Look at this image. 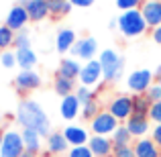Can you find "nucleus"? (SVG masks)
<instances>
[{"label":"nucleus","instance_id":"nucleus-38","mask_svg":"<svg viewBox=\"0 0 161 157\" xmlns=\"http://www.w3.org/2000/svg\"><path fill=\"white\" fill-rule=\"evenodd\" d=\"M151 139L155 141V145L161 149V122L159 125H153V129H151V135H149Z\"/></svg>","mask_w":161,"mask_h":157},{"label":"nucleus","instance_id":"nucleus-24","mask_svg":"<svg viewBox=\"0 0 161 157\" xmlns=\"http://www.w3.org/2000/svg\"><path fill=\"white\" fill-rule=\"evenodd\" d=\"M53 90L57 92L61 98H65V96H69V94H75V82L74 80H67V78H61V76H55Z\"/></svg>","mask_w":161,"mask_h":157},{"label":"nucleus","instance_id":"nucleus-46","mask_svg":"<svg viewBox=\"0 0 161 157\" xmlns=\"http://www.w3.org/2000/svg\"><path fill=\"white\" fill-rule=\"evenodd\" d=\"M19 4H27V0H19Z\"/></svg>","mask_w":161,"mask_h":157},{"label":"nucleus","instance_id":"nucleus-16","mask_svg":"<svg viewBox=\"0 0 161 157\" xmlns=\"http://www.w3.org/2000/svg\"><path fill=\"white\" fill-rule=\"evenodd\" d=\"M88 147H90L92 155L94 157H112L114 145L110 137H100V135H92L90 141H88Z\"/></svg>","mask_w":161,"mask_h":157},{"label":"nucleus","instance_id":"nucleus-42","mask_svg":"<svg viewBox=\"0 0 161 157\" xmlns=\"http://www.w3.org/2000/svg\"><path fill=\"white\" fill-rule=\"evenodd\" d=\"M20 157H37V155H35V153H31V151H25V153L20 155Z\"/></svg>","mask_w":161,"mask_h":157},{"label":"nucleus","instance_id":"nucleus-35","mask_svg":"<svg viewBox=\"0 0 161 157\" xmlns=\"http://www.w3.org/2000/svg\"><path fill=\"white\" fill-rule=\"evenodd\" d=\"M149 121L153 122V125H159V122H161V100H159V102H153V104H151Z\"/></svg>","mask_w":161,"mask_h":157},{"label":"nucleus","instance_id":"nucleus-15","mask_svg":"<svg viewBox=\"0 0 161 157\" xmlns=\"http://www.w3.org/2000/svg\"><path fill=\"white\" fill-rule=\"evenodd\" d=\"M45 149L51 155H67L69 143H67L65 135H63L61 131H51V135L45 137Z\"/></svg>","mask_w":161,"mask_h":157},{"label":"nucleus","instance_id":"nucleus-33","mask_svg":"<svg viewBox=\"0 0 161 157\" xmlns=\"http://www.w3.org/2000/svg\"><path fill=\"white\" fill-rule=\"evenodd\" d=\"M0 63H2V67H6V70H10V67L16 65V53L14 51H2L0 55Z\"/></svg>","mask_w":161,"mask_h":157},{"label":"nucleus","instance_id":"nucleus-43","mask_svg":"<svg viewBox=\"0 0 161 157\" xmlns=\"http://www.w3.org/2000/svg\"><path fill=\"white\" fill-rule=\"evenodd\" d=\"M155 76H157V80H159V82H161V65L157 67V71H155Z\"/></svg>","mask_w":161,"mask_h":157},{"label":"nucleus","instance_id":"nucleus-41","mask_svg":"<svg viewBox=\"0 0 161 157\" xmlns=\"http://www.w3.org/2000/svg\"><path fill=\"white\" fill-rule=\"evenodd\" d=\"M108 27H110V29H118V19H112V20L108 23Z\"/></svg>","mask_w":161,"mask_h":157},{"label":"nucleus","instance_id":"nucleus-5","mask_svg":"<svg viewBox=\"0 0 161 157\" xmlns=\"http://www.w3.org/2000/svg\"><path fill=\"white\" fill-rule=\"evenodd\" d=\"M153 82H155V74L151 70H135V71H130L129 78H126V86H129V90L133 92L135 96L147 94V90L153 86Z\"/></svg>","mask_w":161,"mask_h":157},{"label":"nucleus","instance_id":"nucleus-22","mask_svg":"<svg viewBox=\"0 0 161 157\" xmlns=\"http://www.w3.org/2000/svg\"><path fill=\"white\" fill-rule=\"evenodd\" d=\"M20 135H23L25 151H31V153L37 155L41 149H43V137H41L39 133H35V131H31V129H23Z\"/></svg>","mask_w":161,"mask_h":157},{"label":"nucleus","instance_id":"nucleus-26","mask_svg":"<svg viewBox=\"0 0 161 157\" xmlns=\"http://www.w3.org/2000/svg\"><path fill=\"white\" fill-rule=\"evenodd\" d=\"M151 104H153V102L147 98V94L133 96V114H143V116H149Z\"/></svg>","mask_w":161,"mask_h":157},{"label":"nucleus","instance_id":"nucleus-19","mask_svg":"<svg viewBox=\"0 0 161 157\" xmlns=\"http://www.w3.org/2000/svg\"><path fill=\"white\" fill-rule=\"evenodd\" d=\"M25 8H27L29 19H31L33 23H39V20L47 19V14H51V12H49L47 0H27Z\"/></svg>","mask_w":161,"mask_h":157},{"label":"nucleus","instance_id":"nucleus-40","mask_svg":"<svg viewBox=\"0 0 161 157\" xmlns=\"http://www.w3.org/2000/svg\"><path fill=\"white\" fill-rule=\"evenodd\" d=\"M151 37H153V41H155L157 45H161V27L151 29Z\"/></svg>","mask_w":161,"mask_h":157},{"label":"nucleus","instance_id":"nucleus-1","mask_svg":"<svg viewBox=\"0 0 161 157\" xmlns=\"http://www.w3.org/2000/svg\"><path fill=\"white\" fill-rule=\"evenodd\" d=\"M16 122L23 129H31L35 133H39L41 137L51 135V122H49L47 112L33 98H23L19 102V106H16Z\"/></svg>","mask_w":161,"mask_h":157},{"label":"nucleus","instance_id":"nucleus-18","mask_svg":"<svg viewBox=\"0 0 161 157\" xmlns=\"http://www.w3.org/2000/svg\"><path fill=\"white\" fill-rule=\"evenodd\" d=\"M133 149H135V157H161V149L155 145V141L151 137L135 139Z\"/></svg>","mask_w":161,"mask_h":157},{"label":"nucleus","instance_id":"nucleus-23","mask_svg":"<svg viewBox=\"0 0 161 157\" xmlns=\"http://www.w3.org/2000/svg\"><path fill=\"white\" fill-rule=\"evenodd\" d=\"M16 65L20 67V70H33V67L37 65V53L33 51L31 47L27 49H16Z\"/></svg>","mask_w":161,"mask_h":157},{"label":"nucleus","instance_id":"nucleus-44","mask_svg":"<svg viewBox=\"0 0 161 157\" xmlns=\"http://www.w3.org/2000/svg\"><path fill=\"white\" fill-rule=\"evenodd\" d=\"M41 157H61V155H51V153H47V151H45V153L41 155Z\"/></svg>","mask_w":161,"mask_h":157},{"label":"nucleus","instance_id":"nucleus-36","mask_svg":"<svg viewBox=\"0 0 161 157\" xmlns=\"http://www.w3.org/2000/svg\"><path fill=\"white\" fill-rule=\"evenodd\" d=\"M147 98L151 102H159L161 100V82H153V86L147 90Z\"/></svg>","mask_w":161,"mask_h":157},{"label":"nucleus","instance_id":"nucleus-13","mask_svg":"<svg viewBox=\"0 0 161 157\" xmlns=\"http://www.w3.org/2000/svg\"><path fill=\"white\" fill-rule=\"evenodd\" d=\"M63 135H65L67 143H69V147H80V145H88V141H90V131L86 129V126L82 125H67L65 129L61 131Z\"/></svg>","mask_w":161,"mask_h":157},{"label":"nucleus","instance_id":"nucleus-32","mask_svg":"<svg viewBox=\"0 0 161 157\" xmlns=\"http://www.w3.org/2000/svg\"><path fill=\"white\" fill-rule=\"evenodd\" d=\"M65 157H94L88 145H80V147H69Z\"/></svg>","mask_w":161,"mask_h":157},{"label":"nucleus","instance_id":"nucleus-2","mask_svg":"<svg viewBox=\"0 0 161 157\" xmlns=\"http://www.w3.org/2000/svg\"><path fill=\"white\" fill-rule=\"evenodd\" d=\"M147 23L145 16H143L141 8H135V10H125L118 16V31L122 33V37L126 39H137V37L145 35L147 33Z\"/></svg>","mask_w":161,"mask_h":157},{"label":"nucleus","instance_id":"nucleus-7","mask_svg":"<svg viewBox=\"0 0 161 157\" xmlns=\"http://www.w3.org/2000/svg\"><path fill=\"white\" fill-rule=\"evenodd\" d=\"M108 112L116 118L118 122H126L130 116H133V96H114L108 102Z\"/></svg>","mask_w":161,"mask_h":157},{"label":"nucleus","instance_id":"nucleus-9","mask_svg":"<svg viewBox=\"0 0 161 157\" xmlns=\"http://www.w3.org/2000/svg\"><path fill=\"white\" fill-rule=\"evenodd\" d=\"M78 80H80V86H88V88L96 86L100 80H104L102 78V65H100L98 59H90V61L84 63Z\"/></svg>","mask_w":161,"mask_h":157},{"label":"nucleus","instance_id":"nucleus-14","mask_svg":"<svg viewBox=\"0 0 161 157\" xmlns=\"http://www.w3.org/2000/svg\"><path fill=\"white\" fill-rule=\"evenodd\" d=\"M141 12L149 29L161 27V0H143Z\"/></svg>","mask_w":161,"mask_h":157},{"label":"nucleus","instance_id":"nucleus-47","mask_svg":"<svg viewBox=\"0 0 161 157\" xmlns=\"http://www.w3.org/2000/svg\"><path fill=\"white\" fill-rule=\"evenodd\" d=\"M0 126H2V112H0Z\"/></svg>","mask_w":161,"mask_h":157},{"label":"nucleus","instance_id":"nucleus-12","mask_svg":"<svg viewBox=\"0 0 161 157\" xmlns=\"http://www.w3.org/2000/svg\"><path fill=\"white\" fill-rule=\"evenodd\" d=\"M29 20L31 19H29V12H27V8H25V4H14V6L8 10L6 27L14 33H20V31H25Z\"/></svg>","mask_w":161,"mask_h":157},{"label":"nucleus","instance_id":"nucleus-39","mask_svg":"<svg viewBox=\"0 0 161 157\" xmlns=\"http://www.w3.org/2000/svg\"><path fill=\"white\" fill-rule=\"evenodd\" d=\"M71 6H80V8H88L94 4V0H69Z\"/></svg>","mask_w":161,"mask_h":157},{"label":"nucleus","instance_id":"nucleus-25","mask_svg":"<svg viewBox=\"0 0 161 157\" xmlns=\"http://www.w3.org/2000/svg\"><path fill=\"white\" fill-rule=\"evenodd\" d=\"M110 139H112V145H114V147H125V145H133V143H135L130 131L126 129L125 125L118 126V129L114 131L112 135H110Z\"/></svg>","mask_w":161,"mask_h":157},{"label":"nucleus","instance_id":"nucleus-8","mask_svg":"<svg viewBox=\"0 0 161 157\" xmlns=\"http://www.w3.org/2000/svg\"><path fill=\"white\" fill-rule=\"evenodd\" d=\"M71 55L75 59H82V61H90V59H96V53H98V41L94 37H82V39L75 41V45L71 47Z\"/></svg>","mask_w":161,"mask_h":157},{"label":"nucleus","instance_id":"nucleus-31","mask_svg":"<svg viewBox=\"0 0 161 157\" xmlns=\"http://www.w3.org/2000/svg\"><path fill=\"white\" fill-rule=\"evenodd\" d=\"M27 47H31V35H29L27 31L16 33V37H14V49H27Z\"/></svg>","mask_w":161,"mask_h":157},{"label":"nucleus","instance_id":"nucleus-37","mask_svg":"<svg viewBox=\"0 0 161 157\" xmlns=\"http://www.w3.org/2000/svg\"><path fill=\"white\" fill-rule=\"evenodd\" d=\"M112 157H135L133 145H125V147H114Z\"/></svg>","mask_w":161,"mask_h":157},{"label":"nucleus","instance_id":"nucleus-28","mask_svg":"<svg viewBox=\"0 0 161 157\" xmlns=\"http://www.w3.org/2000/svg\"><path fill=\"white\" fill-rule=\"evenodd\" d=\"M14 37H16V33L10 31L6 25H2L0 27V51H6L10 45H14Z\"/></svg>","mask_w":161,"mask_h":157},{"label":"nucleus","instance_id":"nucleus-11","mask_svg":"<svg viewBox=\"0 0 161 157\" xmlns=\"http://www.w3.org/2000/svg\"><path fill=\"white\" fill-rule=\"evenodd\" d=\"M122 125H125L126 129L130 131L133 139L149 137V135H151V129H153V125H151L149 116H143V114H133V116H130L126 122H122Z\"/></svg>","mask_w":161,"mask_h":157},{"label":"nucleus","instance_id":"nucleus-4","mask_svg":"<svg viewBox=\"0 0 161 157\" xmlns=\"http://www.w3.org/2000/svg\"><path fill=\"white\" fill-rule=\"evenodd\" d=\"M118 126H120V122H118L108 110H100V112L90 121V133L92 135H100V137H110Z\"/></svg>","mask_w":161,"mask_h":157},{"label":"nucleus","instance_id":"nucleus-45","mask_svg":"<svg viewBox=\"0 0 161 157\" xmlns=\"http://www.w3.org/2000/svg\"><path fill=\"white\" fill-rule=\"evenodd\" d=\"M2 139H4V131L0 129V147H2Z\"/></svg>","mask_w":161,"mask_h":157},{"label":"nucleus","instance_id":"nucleus-10","mask_svg":"<svg viewBox=\"0 0 161 157\" xmlns=\"http://www.w3.org/2000/svg\"><path fill=\"white\" fill-rule=\"evenodd\" d=\"M14 86L20 94H27V92H33L41 86V76L37 74L35 70H20L14 78Z\"/></svg>","mask_w":161,"mask_h":157},{"label":"nucleus","instance_id":"nucleus-20","mask_svg":"<svg viewBox=\"0 0 161 157\" xmlns=\"http://www.w3.org/2000/svg\"><path fill=\"white\" fill-rule=\"evenodd\" d=\"M80 71H82V65H80V61L75 57H65L61 59V63H59V70H57V76H61V78H67V80H78L80 78Z\"/></svg>","mask_w":161,"mask_h":157},{"label":"nucleus","instance_id":"nucleus-30","mask_svg":"<svg viewBox=\"0 0 161 157\" xmlns=\"http://www.w3.org/2000/svg\"><path fill=\"white\" fill-rule=\"evenodd\" d=\"M98 112H100L98 102H96V100H92V102H88V104L82 106V112H80V116H82L84 121H92V118H94Z\"/></svg>","mask_w":161,"mask_h":157},{"label":"nucleus","instance_id":"nucleus-27","mask_svg":"<svg viewBox=\"0 0 161 157\" xmlns=\"http://www.w3.org/2000/svg\"><path fill=\"white\" fill-rule=\"evenodd\" d=\"M47 4H49V12L53 16H65L71 10L69 0H47Z\"/></svg>","mask_w":161,"mask_h":157},{"label":"nucleus","instance_id":"nucleus-48","mask_svg":"<svg viewBox=\"0 0 161 157\" xmlns=\"http://www.w3.org/2000/svg\"><path fill=\"white\" fill-rule=\"evenodd\" d=\"M0 55H2V51H0Z\"/></svg>","mask_w":161,"mask_h":157},{"label":"nucleus","instance_id":"nucleus-3","mask_svg":"<svg viewBox=\"0 0 161 157\" xmlns=\"http://www.w3.org/2000/svg\"><path fill=\"white\" fill-rule=\"evenodd\" d=\"M98 61L102 65V78L104 82H116L122 76V67H125V61L118 55V51L114 49H104L98 55Z\"/></svg>","mask_w":161,"mask_h":157},{"label":"nucleus","instance_id":"nucleus-6","mask_svg":"<svg viewBox=\"0 0 161 157\" xmlns=\"http://www.w3.org/2000/svg\"><path fill=\"white\" fill-rule=\"evenodd\" d=\"M25 153V143L20 131H4L2 147H0V157H20Z\"/></svg>","mask_w":161,"mask_h":157},{"label":"nucleus","instance_id":"nucleus-21","mask_svg":"<svg viewBox=\"0 0 161 157\" xmlns=\"http://www.w3.org/2000/svg\"><path fill=\"white\" fill-rule=\"evenodd\" d=\"M75 41H78V37H75V33L71 29H61L57 33V37H55V47H57L59 53H67V51H71Z\"/></svg>","mask_w":161,"mask_h":157},{"label":"nucleus","instance_id":"nucleus-34","mask_svg":"<svg viewBox=\"0 0 161 157\" xmlns=\"http://www.w3.org/2000/svg\"><path fill=\"white\" fill-rule=\"evenodd\" d=\"M143 0H116V6L120 8L122 12L125 10H135V8H141Z\"/></svg>","mask_w":161,"mask_h":157},{"label":"nucleus","instance_id":"nucleus-17","mask_svg":"<svg viewBox=\"0 0 161 157\" xmlns=\"http://www.w3.org/2000/svg\"><path fill=\"white\" fill-rule=\"evenodd\" d=\"M82 112V104H80L78 96L69 94L65 98H61V104H59V114H61L63 121H75Z\"/></svg>","mask_w":161,"mask_h":157},{"label":"nucleus","instance_id":"nucleus-29","mask_svg":"<svg viewBox=\"0 0 161 157\" xmlns=\"http://www.w3.org/2000/svg\"><path fill=\"white\" fill-rule=\"evenodd\" d=\"M75 96H78V100H80L82 106L92 102V100H96V92L92 90V88H88V86H78L75 88Z\"/></svg>","mask_w":161,"mask_h":157}]
</instances>
